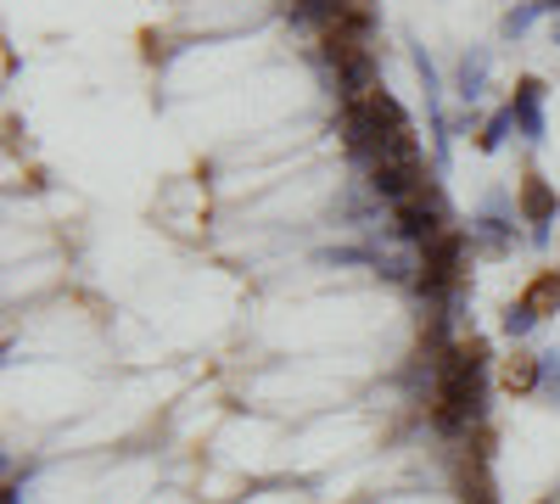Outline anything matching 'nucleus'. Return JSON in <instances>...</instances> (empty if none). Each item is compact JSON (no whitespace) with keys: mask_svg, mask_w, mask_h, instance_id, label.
Segmentation results:
<instances>
[{"mask_svg":"<svg viewBox=\"0 0 560 504\" xmlns=\"http://www.w3.org/2000/svg\"><path fill=\"white\" fill-rule=\"evenodd\" d=\"M471 253H482V258H504L510 247H516V213H510V197L504 191H493L488 202H482V213L471 219Z\"/></svg>","mask_w":560,"mask_h":504,"instance_id":"nucleus-3","label":"nucleus"},{"mask_svg":"<svg viewBox=\"0 0 560 504\" xmlns=\"http://www.w3.org/2000/svg\"><path fill=\"white\" fill-rule=\"evenodd\" d=\"M454 224H448V202H443V191L427 179V191H420L415 202H404V208H393V219L382 224L370 242H387V247H415V253H427L438 236H448Z\"/></svg>","mask_w":560,"mask_h":504,"instance_id":"nucleus-2","label":"nucleus"},{"mask_svg":"<svg viewBox=\"0 0 560 504\" xmlns=\"http://www.w3.org/2000/svg\"><path fill=\"white\" fill-rule=\"evenodd\" d=\"M533 398L549 403V409H560V348H544L538 353V392Z\"/></svg>","mask_w":560,"mask_h":504,"instance_id":"nucleus-10","label":"nucleus"},{"mask_svg":"<svg viewBox=\"0 0 560 504\" xmlns=\"http://www.w3.org/2000/svg\"><path fill=\"white\" fill-rule=\"evenodd\" d=\"M538 7H544V12H560V0H538Z\"/></svg>","mask_w":560,"mask_h":504,"instance_id":"nucleus-15","label":"nucleus"},{"mask_svg":"<svg viewBox=\"0 0 560 504\" xmlns=\"http://www.w3.org/2000/svg\"><path fill=\"white\" fill-rule=\"evenodd\" d=\"M499 331H504L510 342H527V337L538 331V314H533V308H527V303L516 297V303L504 308V319H499Z\"/></svg>","mask_w":560,"mask_h":504,"instance_id":"nucleus-11","label":"nucleus"},{"mask_svg":"<svg viewBox=\"0 0 560 504\" xmlns=\"http://www.w3.org/2000/svg\"><path fill=\"white\" fill-rule=\"evenodd\" d=\"M510 129H516V113H510V107H499L488 124H482V134H477V146L482 152H499L504 141H510Z\"/></svg>","mask_w":560,"mask_h":504,"instance_id":"nucleus-13","label":"nucleus"},{"mask_svg":"<svg viewBox=\"0 0 560 504\" xmlns=\"http://www.w3.org/2000/svg\"><path fill=\"white\" fill-rule=\"evenodd\" d=\"M538 17H544V7H538V0H527V7H510V12H504V23H499V34H504V39H522V34L538 23Z\"/></svg>","mask_w":560,"mask_h":504,"instance_id":"nucleus-14","label":"nucleus"},{"mask_svg":"<svg viewBox=\"0 0 560 504\" xmlns=\"http://www.w3.org/2000/svg\"><path fill=\"white\" fill-rule=\"evenodd\" d=\"M538 504H560V488H555V493H549V499H538Z\"/></svg>","mask_w":560,"mask_h":504,"instance_id":"nucleus-16","label":"nucleus"},{"mask_svg":"<svg viewBox=\"0 0 560 504\" xmlns=\"http://www.w3.org/2000/svg\"><path fill=\"white\" fill-rule=\"evenodd\" d=\"M376 242H359V247H319L314 253V263L319 269H353V263H364V269H376Z\"/></svg>","mask_w":560,"mask_h":504,"instance_id":"nucleus-8","label":"nucleus"},{"mask_svg":"<svg viewBox=\"0 0 560 504\" xmlns=\"http://www.w3.org/2000/svg\"><path fill=\"white\" fill-rule=\"evenodd\" d=\"M510 113H516V129H522V141L538 146L549 124H544V79H522L516 84V96H510Z\"/></svg>","mask_w":560,"mask_h":504,"instance_id":"nucleus-5","label":"nucleus"},{"mask_svg":"<svg viewBox=\"0 0 560 504\" xmlns=\"http://www.w3.org/2000/svg\"><path fill=\"white\" fill-rule=\"evenodd\" d=\"M382 208H387V202H382L376 191H370L364 179H359L353 191H342V197L331 202V219H337V224H376V219H382Z\"/></svg>","mask_w":560,"mask_h":504,"instance_id":"nucleus-7","label":"nucleus"},{"mask_svg":"<svg viewBox=\"0 0 560 504\" xmlns=\"http://www.w3.org/2000/svg\"><path fill=\"white\" fill-rule=\"evenodd\" d=\"M522 219L533 224V247H549V224L560 219V197L544 186L538 174L522 179Z\"/></svg>","mask_w":560,"mask_h":504,"instance_id":"nucleus-4","label":"nucleus"},{"mask_svg":"<svg viewBox=\"0 0 560 504\" xmlns=\"http://www.w3.org/2000/svg\"><path fill=\"white\" fill-rule=\"evenodd\" d=\"M488 415V342H459L443 353V382L432 398V421L443 437H471Z\"/></svg>","mask_w":560,"mask_h":504,"instance_id":"nucleus-1","label":"nucleus"},{"mask_svg":"<svg viewBox=\"0 0 560 504\" xmlns=\"http://www.w3.org/2000/svg\"><path fill=\"white\" fill-rule=\"evenodd\" d=\"M522 303H527L538 319H549V308H560V269H544L538 281L522 292Z\"/></svg>","mask_w":560,"mask_h":504,"instance_id":"nucleus-9","label":"nucleus"},{"mask_svg":"<svg viewBox=\"0 0 560 504\" xmlns=\"http://www.w3.org/2000/svg\"><path fill=\"white\" fill-rule=\"evenodd\" d=\"M488 73H493V51L488 45H471V51L459 57V68H454V96L465 107H477L488 96Z\"/></svg>","mask_w":560,"mask_h":504,"instance_id":"nucleus-6","label":"nucleus"},{"mask_svg":"<svg viewBox=\"0 0 560 504\" xmlns=\"http://www.w3.org/2000/svg\"><path fill=\"white\" fill-rule=\"evenodd\" d=\"M504 387H510V392H538V353H533V359H527V353L510 359V364H504Z\"/></svg>","mask_w":560,"mask_h":504,"instance_id":"nucleus-12","label":"nucleus"}]
</instances>
